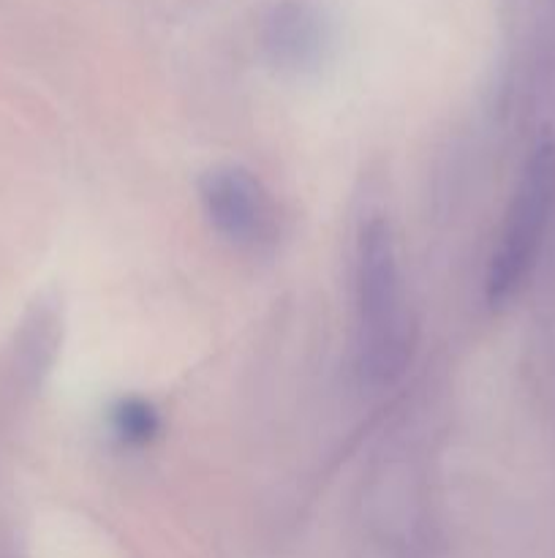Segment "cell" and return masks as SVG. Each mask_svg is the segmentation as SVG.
<instances>
[{"label": "cell", "mask_w": 555, "mask_h": 558, "mask_svg": "<svg viewBox=\"0 0 555 558\" xmlns=\"http://www.w3.org/2000/svg\"><path fill=\"white\" fill-rule=\"evenodd\" d=\"M357 352L373 385L395 381L411 357L406 287L384 218H370L357 240Z\"/></svg>", "instance_id": "obj_1"}, {"label": "cell", "mask_w": 555, "mask_h": 558, "mask_svg": "<svg viewBox=\"0 0 555 558\" xmlns=\"http://www.w3.org/2000/svg\"><path fill=\"white\" fill-rule=\"evenodd\" d=\"M555 210V145L542 142L522 167L506 210L504 229L488 270V300L501 308L522 289L536 265Z\"/></svg>", "instance_id": "obj_2"}, {"label": "cell", "mask_w": 555, "mask_h": 558, "mask_svg": "<svg viewBox=\"0 0 555 558\" xmlns=\"http://www.w3.org/2000/svg\"><path fill=\"white\" fill-rule=\"evenodd\" d=\"M199 202L210 227L229 245L250 254L278 240V210L259 178L243 167H212L199 178Z\"/></svg>", "instance_id": "obj_3"}, {"label": "cell", "mask_w": 555, "mask_h": 558, "mask_svg": "<svg viewBox=\"0 0 555 558\" xmlns=\"http://www.w3.org/2000/svg\"><path fill=\"white\" fill-rule=\"evenodd\" d=\"M109 428H112L114 439L123 441L125 447H145L161 434V417H158L156 407L147 403L145 398H120L109 409Z\"/></svg>", "instance_id": "obj_4"}]
</instances>
